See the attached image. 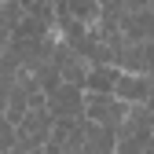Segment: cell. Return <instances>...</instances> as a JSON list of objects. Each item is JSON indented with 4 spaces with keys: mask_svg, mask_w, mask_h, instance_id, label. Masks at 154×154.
<instances>
[{
    "mask_svg": "<svg viewBox=\"0 0 154 154\" xmlns=\"http://www.w3.org/2000/svg\"><path fill=\"white\" fill-rule=\"evenodd\" d=\"M128 103H121L118 95H99V92H88V99H85V118L95 121V125H103V128H114L118 132L128 118Z\"/></svg>",
    "mask_w": 154,
    "mask_h": 154,
    "instance_id": "cell-1",
    "label": "cell"
},
{
    "mask_svg": "<svg viewBox=\"0 0 154 154\" xmlns=\"http://www.w3.org/2000/svg\"><path fill=\"white\" fill-rule=\"evenodd\" d=\"M51 59L59 63V70H63V81L66 85H77V88H85L88 85V73H92V63L85 59V55H77L66 41H55V48H51Z\"/></svg>",
    "mask_w": 154,
    "mask_h": 154,
    "instance_id": "cell-2",
    "label": "cell"
},
{
    "mask_svg": "<svg viewBox=\"0 0 154 154\" xmlns=\"http://www.w3.org/2000/svg\"><path fill=\"white\" fill-rule=\"evenodd\" d=\"M85 99H88L85 88L63 85V88H55V92L48 95V110H51L55 121H63V118H85Z\"/></svg>",
    "mask_w": 154,
    "mask_h": 154,
    "instance_id": "cell-3",
    "label": "cell"
},
{
    "mask_svg": "<svg viewBox=\"0 0 154 154\" xmlns=\"http://www.w3.org/2000/svg\"><path fill=\"white\" fill-rule=\"evenodd\" d=\"M114 95H118L121 103H128V106H147V99H150V77L147 73H125L121 70Z\"/></svg>",
    "mask_w": 154,
    "mask_h": 154,
    "instance_id": "cell-4",
    "label": "cell"
},
{
    "mask_svg": "<svg viewBox=\"0 0 154 154\" xmlns=\"http://www.w3.org/2000/svg\"><path fill=\"white\" fill-rule=\"evenodd\" d=\"M121 33L128 37V41H136V44L154 41V11H150V8H143V11H128V15L121 18Z\"/></svg>",
    "mask_w": 154,
    "mask_h": 154,
    "instance_id": "cell-5",
    "label": "cell"
},
{
    "mask_svg": "<svg viewBox=\"0 0 154 154\" xmlns=\"http://www.w3.org/2000/svg\"><path fill=\"white\" fill-rule=\"evenodd\" d=\"M118 77H121V70L118 66H92V73H88V85H85V92H99V95H114V88H118Z\"/></svg>",
    "mask_w": 154,
    "mask_h": 154,
    "instance_id": "cell-6",
    "label": "cell"
},
{
    "mask_svg": "<svg viewBox=\"0 0 154 154\" xmlns=\"http://www.w3.org/2000/svg\"><path fill=\"white\" fill-rule=\"evenodd\" d=\"M26 18H29V8L22 4V0H4V4H0V29H4V33L15 37Z\"/></svg>",
    "mask_w": 154,
    "mask_h": 154,
    "instance_id": "cell-7",
    "label": "cell"
},
{
    "mask_svg": "<svg viewBox=\"0 0 154 154\" xmlns=\"http://www.w3.org/2000/svg\"><path fill=\"white\" fill-rule=\"evenodd\" d=\"M18 77H22V73H0V110H8V99L18 88Z\"/></svg>",
    "mask_w": 154,
    "mask_h": 154,
    "instance_id": "cell-8",
    "label": "cell"
},
{
    "mask_svg": "<svg viewBox=\"0 0 154 154\" xmlns=\"http://www.w3.org/2000/svg\"><path fill=\"white\" fill-rule=\"evenodd\" d=\"M147 106L154 110V77H150V99H147Z\"/></svg>",
    "mask_w": 154,
    "mask_h": 154,
    "instance_id": "cell-9",
    "label": "cell"
}]
</instances>
